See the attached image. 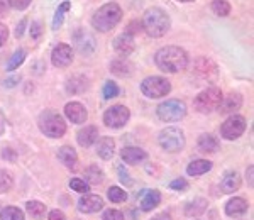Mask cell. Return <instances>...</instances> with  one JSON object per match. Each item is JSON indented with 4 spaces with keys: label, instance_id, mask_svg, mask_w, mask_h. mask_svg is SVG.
<instances>
[{
    "label": "cell",
    "instance_id": "cell-1",
    "mask_svg": "<svg viewBox=\"0 0 254 220\" xmlns=\"http://www.w3.org/2000/svg\"><path fill=\"white\" fill-rule=\"evenodd\" d=\"M156 66L165 73H178L188 66V55L180 46H165L161 48L156 56Z\"/></svg>",
    "mask_w": 254,
    "mask_h": 220
},
{
    "label": "cell",
    "instance_id": "cell-2",
    "mask_svg": "<svg viewBox=\"0 0 254 220\" xmlns=\"http://www.w3.org/2000/svg\"><path fill=\"white\" fill-rule=\"evenodd\" d=\"M171 27L170 15L166 14L159 7H153V9H147L144 14V20H142V29H146L147 34L151 38H161L165 36Z\"/></svg>",
    "mask_w": 254,
    "mask_h": 220
},
{
    "label": "cell",
    "instance_id": "cell-3",
    "mask_svg": "<svg viewBox=\"0 0 254 220\" xmlns=\"http://www.w3.org/2000/svg\"><path fill=\"white\" fill-rule=\"evenodd\" d=\"M122 9L116 2L105 3L98 9L92 17V26L100 32H109L121 22Z\"/></svg>",
    "mask_w": 254,
    "mask_h": 220
},
{
    "label": "cell",
    "instance_id": "cell-4",
    "mask_svg": "<svg viewBox=\"0 0 254 220\" xmlns=\"http://www.w3.org/2000/svg\"><path fill=\"white\" fill-rule=\"evenodd\" d=\"M39 129L44 136L53 137V139H58V137H63L64 132H66V122H64L63 117L60 115L55 110H44L39 115Z\"/></svg>",
    "mask_w": 254,
    "mask_h": 220
},
{
    "label": "cell",
    "instance_id": "cell-5",
    "mask_svg": "<svg viewBox=\"0 0 254 220\" xmlns=\"http://www.w3.org/2000/svg\"><path fill=\"white\" fill-rule=\"evenodd\" d=\"M158 142L168 153H180L185 148V132L178 127H166L159 132Z\"/></svg>",
    "mask_w": 254,
    "mask_h": 220
},
{
    "label": "cell",
    "instance_id": "cell-6",
    "mask_svg": "<svg viewBox=\"0 0 254 220\" xmlns=\"http://www.w3.org/2000/svg\"><path fill=\"white\" fill-rule=\"evenodd\" d=\"M222 99H224V95H222V92H220V88L210 87V88H207V90L200 92L198 95H196L193 105L200 113H210V112H214V110L219 109Z\"/></svg>",
    "mask_w": 254,
    "mask_h": 220
},
{
    "label": "cell",
    "instance_id": "cell-7",
    "mask_svg": "<svg viewBox=\"0 0 254 220\" xmlns=\"http://www.w3.org/2000/svg\"><path fill=\"white\" fill-rule=\"evenodd\" d=\"M158 117L163 122H178L187 115V105L182 100H166L158 105L156 109Z\"/></svg>",
    "mask_w": 254,
    "mask_h": 220
},
{
    "label": "cell",
    "instance_id": "cell-8",
    "mask_svg": "<svg viewBox=\"0 0 254 220\" xmlns=\"http://www.w3.org/2000/svg\"><path fill=\"white\" fill-rule=\"evenodd\" d=\"M141 92L147 99H163L171 92V83L163 76H147L141 83Z\"/></svg>",
    "mask_w": 254,
    "mask_h": 220
},
{
    "label": "cell",
    "instance_id": "cell-9",
    "mask_svg": "<svg viewBox=\"0 0 254 220\" xmlns=\"http://www.w3.org/2000/svg\"><path fill=\"white\" fill-rule=\"evenodd\" d=\"M130 117V110L126 105H114L105 110L104 113V124L110 129H121L127 124Z\"/></svg>",
    "mask_w": 254,
    "mask_h": 220
},
{
    "label": "cell",
    "instance_id": "cell-10",
    "mask_svg": "<svg viewBox=\"0 0 254 220\" xmlns=\"http://www.w3.org/2000/svg\"><path fill=\"white\" fill-rule=\"evenodd\" d=\"M246 119L243 115H231L229 119H225V122L220 127V136L227 141H236L239 139L246 130Z\"/></svg>",
    "mask_w": 254,
    "mask_h": 220
},
{
    "label": "cell",
    "instance_id": "cell-11",
    "mask_svg": "<svg viewBox=\"0 0 254 220\" xmlns=\"http://www.w3.org/2000/svg\"><path fill=\"white\" fill-rule=\"evenodd\" d=\"M73 61V50L71 46H68V44L61 43L58 46L53 50L51 53V63L55 64L56 68H66L71 64Z\"/></svg>",
    "mask_w": 254,
    "mask_h": 220
},
{
    "label": "cell",
    "instance_id": "cell-12",
    "mask_svg": "<svg viewBox=\"0 0 254 220\" xmlns=\"http://www.w3.org/2000/svg\"><path fill=\"white\" fill-rule=\"evenodd\" d=\"M195 75L202 81H214L217 78V66L214 61L207 58H200L195 63Z\"/></svg>",
    "mask_w": 254,
    "mask_h": 220
},
{
    "label": "cell",
    "instance_id": "cell-13",
    "mask_svg": "<svg viewBox=\"0 0 254 220\" xmlns=\"http://www.w3.org/2000/svg\"><path fill=\"white\" fill-rule=\"evenodd\" d=\"M104 209V198L98 195H88L85 193V197H81L78 200V210L81 214H97Z\"/></svg>",
    "mask_w": 254,
    "mask_h": 220
},
{
    "label": "cell",
    "instance_id": "cell-14",
    "mask_svg": "<svg viewBox=\"0 0 254 220\" xmlns=\"http://www.w3.org/2000/svg\"><path fill=\"white\" fill-rule=\"evenodd\" d=\"M64 115H66L68 120H71L73 124H85L88 119V112L80 102H71V104H66L64 107Z\"/></svg>",
    "mask_w": 254,
    "mask_h": 220
},
{
    "label": "cell",
    "instance_id": "cell-15",
    "mask_svg": "<svg viewBox=\"0 0 254 220\" xmlns=\"http://www.w3.org/2000/svg\"><path fill=\"white\" fill-rule=\"evenodd\" d=\"M134 48H136L134 38L130 34H127V32L117 36V38L114 39V50H116V53L121 58H127V56L134 51Z\"/></svg>",
    "mask_w": 254,
    "mask_h": 220
},
{
    "label": "cell",
    "instance_id": "cell-16",
    "mask_svg": "<svg viewBox=\"0 0 254 220\" xmlns=\"http://www.w3.org/2000/svg\"><path fill=\"white\" fill-rule=\"evenodd\" d=\"M97 139H98V129L95 125H85L76 134V141H78L81 148H90L92 144H95Z\"/></svg>",
    "mask_w": 254,
    "mask_h": 220
},
{
    "label": "cell",
    "instance_id": "cell-17",
    "mask_svg": "<svg viewBox=\"0 0 254 220\" xmlns=\"http://www.w3.org/2000/svg\"><path fill=\"white\" fill-rule=\"evenodd\" d=\"M241 105H243V97H241V93H231V95L224 97L217 110H219L220 113H234L241 109Z\"/></svg>",
    "mask_w": 254,
    "mask_h": 220
},
{
    "label": "cell",
    "instance_id": "cell-18",
    "mask_svg": "<svg viewBox=\"0 0 254 220\" xmlns=\"http://www.w3.org/2000/svg\"><path fill=\"white\" fill-rule=\"evenodd\" d=\"M121 158L122 161H126L127 165H137V163L144 161L147 158V153L141 148H134V146H129V148H124L121 151Z\"/></svg>",
    "mask_w": 254,
    "mask_h": 220
},
{
    "label": "cell",
    "instance_id": "cell-19",
    "mask_svg": "<svg viewBox=\"0 0 254 220\" xmlns=\"http://www.w3.org/2000/svg\"><path fill=\"white\" fill-rule=\"evenodd\" d=\"M239 186H241V176L237 171H227V173L224 174L222 181H220V188H222L224 193H227V195L237 191Z\"/></svg>",
    "mask_w": 254,
    "mask_h": 220
},
{
    "label": "cell",
    "instance_id": "cell-20",
    "mask_svg": "<svg viewBox=\"0 0 254 220\" xmlns=\"http://www.w3.org/2000/svg\"><path fill=\"white\" fill-rule=\"evenodd\" d=\"M248 209H249V203L246 202L244 198L234 197L225 205V214H227L229 217H241V215H244L246 212H248Z\"/></svg>",
    "mask_w": 254,
    "mask_h": 220
},
{
    "label": "cell",
    "instance_id": "cell-21",
    "mask_svg": "<svg viewBox=\"0 0 254 220\" xmlns=\"http://www.w3.org/2000/svg\"><path fill=\"white\" fill-rule=\"evenodd\" d=\"M58 160L69 169H76V165H78L76 151L71 146H63V148L58 149Z\"/></svg>",
    "mask_w": 254,
    "mask_h": 220
},
{
    "label": "cell",
    "instance_id": "cell-22",
    "mask_svg": "<svg viewBox=\"0 0 254 220\" xmlns=\"http://www.w3.org/2000/svg\"><path fill=\"white\" fill-rule=\"evenodd\" d=\"M220 148V142L217 139L215 136H212V134H202V136L198 137V151L200 153H217Z\"/></svg>",
    "mask_w": 254,
    "mask_h": 220
},
{
    "label": "cell",
    "instance_id": "cell-23",
    "mask_svg": "<svg viewBox=\"0 0 254 220\" xmlns=\"http://www.w3.org/2000/svg\"><path fill=\"white\" fill-rule=\"evenodd\" d=\"M116 151V142L112 137H100L97 139V154L102 160H110Z\"/></svg>",
    "mask_w": 254,
    "mask_h": 220
},
{
    "label": "cell",
    "instance_id": "cell-24",
    "mask_svg": "<svg viewBox=\"0 0 254 220\" xmlns=\"http://www.w3.org/2000/svg\"><path fill=\"white\" fill-rule=\"evenodd\" d=\"M161 202V193L158 190H147L146 195L141 200V210L142 212H151L153 209H156Z\"/></svg>",
    "mask_w": 254,
    "mask_h": 220
},
{
    "label": "cell",
    "instance_id": "cell-25",
    "mask_svg": "<svg viewBox=\"0 0 254 220\" xmlns=\"http://www.w3.org/2000/svg\"><path fill=\"white\" fill-rule=\"evenodd\" d=\"M110 71L114 73V75L121 76V78H124V76H129L130 73H132V64L127 61V58H119V59H114L112 64H110Z\"/></svg>",
    "mask_w": 254,
    "mask_h": 220
},
{
    "label": "cell",
    "instance_id": "cell-26",
    "mask_svg": "<svg viewBox=\"0 0 254 220\" xmlns=\"http://www.w3.org/2000/svg\"><path fill=\"white\" fill-rule=\"evenodd\" d=\"M212 169V163L207 160H195L188 165L187 173L190 176H200V174H205Z\"/></svg>",
    "mask_w": 254,
    "mask_h": 220
},
{
    "label": "cell",
    "instance_id": "cell-27",
    "mask_svg": "<svg viewBox=\"0 0 254 220\" xmlns=\"http://www.w3.org/2000/svg\"><path fill=\"white\" fill-rule=\"evenodd\" d=\"M207 205H208L207 200H203V198H195L193 202H190L185 207V215H188V217H200V215L207 210Z\"/></svg>",
    "mask_w": 254,
    "mask_h": 220
},
{
    "label": "cell",
    "instance_id": "cell-28",
    "mask_svg": "<svg viewBox=\"0 0 254 220\" xmlns=\"http://www.w3.org/2000/svg\"><path fill=\"white\" fill-rule=\"evenodd\" d=\"M104 178H105L104 171L95 165L88 166L87 171H85V181H87L88 185H100V183L104 181Z\"/></svg>",
    "mask_w": 254,
    "mask_h": 220
},
{
    "label": "cell",
    "instance_id": "cell-29",
    "mask_svg": "<svg viewBox=\"0 0 254 220\" xmlns=\"http://www.w3.org/2000/svg\"><path fill=\"white\" fill-rule=\"evenodd\" d=\"M26 210H27V214L31 215V217H34V219H44V215H46V205L44 203H41L38 200H31V202H27L26 203Z\"/></svg>",
    "mask_w": 254,
    "mask_h": 220
},
{
    "label": "cell",
    "instance_id": "cell-30",
    "mask_svg": "<svg viewBox=\"0 0 254 220\" xmlns=\"http://www.w3.org/2000/svg\"><path fill=\"white\" fill-rule=\"evenodd\" d=\"M88 80L83 78V76H75V78H71L68 81V87L66 90L69 93H83L85 90H88Z\"/></svg>",
    "mask_w": 254,
    "mask_h": 220
},
{
    "label": "cell",
    "instance_id": "cell-31",
    "mask_svg": "<svg viewBox=\"0 0 254 220\" xmlns=\"http://www.w3.org/2000/svg\"><path fill=\"white\" fill-rule=\"evenodd\" d=\"M69 7H71V2H68V0H64L63 3L56 9L55 12V19H53V29H60L61 24H63L64 20V15H66V12L69 10Z\"/></svg>",
    "mask_w": 254,
    "mask_h": 220
},
{
    "label": "cell",
    "instance_id": "cell-32",
    "mask_svg": "<svg viewBox=\"0 0 254 220\" xmlns=\"http://www.w3.org/2000/svg\"><path fill=\"white\" fill-rule=\"evenodd\" d=\"M0 220H26L24 219V212L17 207H5L0 212Z\"/></svg>",
    "mask_w": 254,
    "mask_h": 220
},
{
    "label": "cell",
    "instance_id": "cell-33",
    "mask_svg": "<svg viewBox=\"0 0 254 220\" xmlns=\"http://www.w3.org/2000/svg\"><path fill=\"white\" fill-rule=\"evenodd\" d=\"M212 10L219 17H225V15L231 14V5H229L227 0H214L212 2Z\"/></svg>",
    "mask_w": 254,
    "mask_h": 220
},
{
    "label": "cell",
    "instance_id": "cell-34",
    "mask_svg": "<svg viewBox=\"0 0 254 220\" xmlns=\"http://www.w3.org/2000/svg\"><path fill=\"white\" fill-rule=\"evenodd\" d=\"M14 186V178L7 169H0V193H7Z\"/></svg>",
    "mask_w": 254,
    "mask_h": 220
},
{
    "label": "cell",
    "instance_id": "cell-35",
    "mask_svg": "<svg viewBox=\"0 0 254 220\" xmlns=\"http://www.w3.org/2000/svg\"><path fill=\"white\" fill-rule=\"evenodd\" d=\"M107 197H109V200L114 203H122L127 200V193L122 188H119V186H110L107 191Z\"/></svg>",
    "mask_w": 254,
    "mask_h": 220
},
{
    "label": "cell",
    "instance_id": "cell-36",
    "mask_svg": "<svg viewBox=\"0 0 254 220\" xmlns=\"http://www.w3.org/2000/svg\"><path fill=\"white\" fill-rule=\"evenodd\" d=\"M24 59H26V51H24V50L15 51V53H14V56L10 58V61L7 63V70H9V71L17 70L20 64H22V61H24Z\"/></svg>",
    "mask_w": 254,
    "mask_h": 220
},
{
    "label": "cell",
    "instance_id": "cell-37",
    "mask_svg": "<svg viewBox=\"0 0 254 220\" xmlns=\"http://www.w3.org/2000/svg\"><path fill=\"white\" fill-rule=\"evenodd\" d=\"M119 87L117 83H114V81H105L104 88H102V95H104L105 100H110V99H116L119 95Z\"/></svg>",
    "mask_w": 254,
    "mask_h": 220
},
{
    "label": "cell",
    "instance_id": "cell-38",
    "mask_svg": "<svg viewBox=\"0 0 254 220\" xmlns=\"http://www.w3.org/2000/svg\"><path fill=\"white\" fill-rule=\"evenodd\" d=\"M69 188L73 191H78V193H88L90 191V185L85 180H80V178H73L69 181Z\"/></svg>",
    "mask_w": 254,
    "mask_h": 220
},
{
    "label": "cell",
    "instance_id": "cell-39",
    "mask_svg": "<svg viewBox=\"0 0 254 220\" xmlns=\"http://www.w3.org/2000/svg\"><path fill=\"white\" fill-rule=\"evenodd\" d=\"M141 31H142V22H141V20H130V22L127 24V29H126L127 34L134 36V34H139Z\"/></svg>",
    "mask_w": 254,
    "mask_h": 220
},
{
    "label": "cell",
    "instance_id": "cell-40",
    "mask_svg": "<svg viewBox=\"0 0 254 220\" xmlns=\"http://www.w3.org/2000/svg\"><path fill=\"white\" fill-rule=\"evenodd\" d=\"M170 188L176 190V191H185V190H188V181L185 178H176V180L170 183Z\"/></svg>",
    "mask_w": 254,
    "mask_h": 220
},
{
    "label": "cell",
    "instance_id": "cell-41",
    "mask_svg": "<svg viewBox=\"0 0 254 220\" xmlns=\"http://www.w3.org/2000/svg\"><path fill=\"white\" fill-rule=\"evenodd\" d=\"M104 220H124V214H122L121 210L109 209V210H105V214H104Z\"/></svg>",
    "mask_w": 254,
    "mask_h": 220
},
{
    "label": "cell",
    "instance_id": "cell-42",
    "mask_svg": "<svg viewBox=\"0 0 254 220\" xmlns=\"http://www.w3.org/2000/svg\"><path fill=\"white\" fill-rule=\"evenodd\" d=\"M9 2V5L12 7V9H17V10H24L29 7L31 0H7Z\"/></svg>",
    "mask_w": 254,
    "mask_h": 220
},
{
    "label": "cell",
    "instance_id": "cell-43",
    "mask_svg": "<svg viewBox=\"0 0 254 220\" xmlns=\"http://www.w3.org/2000/svg\"><path fill=\"white\" fill-rule=\"evenodd\" d=\"M7 39H9V29L3 24H0V46H3L7 43Z\"/></svg>",
    "mask_w": 254,
    "mask_h": 220
},
{
    "label": "cell",
    "instance_id": "cell-44",
    "mask_svg": "<svg viewBox=\"0 0 254 220\" xmlns=\"http://www.w3.org/2000/svg\"><path fill=\"white\" fill-rule=\"evenodd\" d=\"M31 36H32V39H39V36H41V24L39 22H32Z\"/></svg>",
    "mask_w": 254,
    "mask_h": 220
},
{
    "label": "cell",
    "instance_id": "cell-45",
    "mask_svg": "<svg viewBox=\"0 0 254 220\" xmlns=\"http://www.w3.org/2000/svg\"><path fill=\"white\" fill-rule=\"evenodd\" d=\"M48 220H66V217H64V214L61 210H51Z\"/></svg>",
    "mask_w": 254,
    "mask_h": 220
},
{
    "label": "cell",
    "instance_id": "cell-46",
    "mask_svg": "<svg viewBox=\"0 0 254 220\" xmlns=\"http://www.w3.org/2000/svg\"><path fill=\"white\" fill-rule=\"evenodd\" d=\"M26 24H27V20H26V19H22V20L19 22L17 29H15V36H17V38H20V36L24 34V27H26Z\"/></svg>",
    "mask_w": 254,
    "mask_h": 220
},
{
    "label": "cell",
    "instance_id": "cell-47",
    "mask_svg": "<svg viewBox=\"0 0 254 220\" xmlns=\"http://www.w3.org/2000/svg\"><path fill=\"white\" fill-rule=\"evenodd\" d=\"M119 173H121V181L122 183H127V185H130V183H132L129 180V174L124 173V169H122V168H119Z\"/></svg>",
    "mask_w": 254,
    "mask_h": 220
},
{
    "label": "cell",
    "instance_id": "cell-48",
    "mask_svg": "<svg viewBox=\"0 0 254 220\" xmlns=\"http://www.w3.org/2000/svg\"><path fill=\"white\" fill-rule=\"evenodd\" d=\"M7 7H9V2L7 0H0V17H3V14L7 12Z\"/></svg>",
    "mask_w": 254,
    "mask_h": 220
},
{
    "label": "cell",
    "instance_id": "cell-49",
    "mask_svg": "<svg viewBox=\"0 0 254 220\" xmlns=\"http://www.w3.org/2000/svg\"><path fill=\"white\" fill-rule=\"evenodd\" d=\"M151 220H171L170 214H166V212H163V214H158L156 217H153Z\"/></svg>",
    "mask_w": 254,
    "mask_h": 220
},
{
    "label": "cell",
    "instance_id": "cell-50",
    "mask_svg": "<svg viewBox=\"0 0 254 220\" xmlns=\"http://www.w3.org/2000/svg\"><path fill=\"white\" fill-rule=\"evenodd\" d=\"M253 173H254V168H253V166H249V169H248V183H249V186H251V188H253V185H254Z\"/></svg>",
    "mask_w": 254,
    "mask_h": 220
},
{
    "label": "cell",
    "instance_id": "cell-51",
    "mask_svg": "<svg viewBox=\"0 0 254 220\" xmlns=\"http://www.w3.org/2000/svg\"><path fill=\"white\" fill-rule=\"evenodd\" d=\"M17 80H19V78H10V80H7V81H5V85H7V87H12V85H15L14 81H17Z\"/></svg>",
    "mask_w": 254,
    "mask_h": 220
},
{
    "label": "cell",
    "instance_id": "cell-52",
    "mask_svg": "<svg viewBox=\"0 0 254 220\" xmlns=\"http://www.w3.org/2000/svg\"><path fill=\"white\" fill-rule=\"evenodd\" d=\"M2 134H3V122L0 120V136H2Z\"/></svg>",
    "mask_w": 254,
    "mask_h": 220
},
{
    "label": "cell",
    "instance_id": "cell-53",
    "mask_svg": "<svg viewBox=\"0 0 254 220\" xmlns=\"http://www.w3.org/2000/svg\"><path fill=\"white\" fill-rule=\"evenodd\" d=\"M180 2H185V3H188V2H195V0H180Z\"/></svg>",
    "mask_w": 254,
    "mask_h": 220
}]
</instances>
